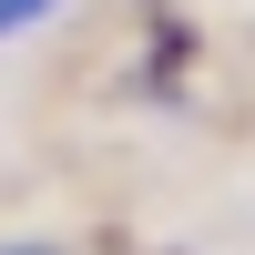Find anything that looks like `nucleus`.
Returning <instances> with one entry per match:
<instances>
[{
    "instance_id": "2",
    "label": "nucleus",
    "mask_w": 255,
    "mask_h": 255,
    "mask_svg": "<svg viewBox=\"0 0 255 255\" xmlns=\"http://www.w3.org/2000/svg\"><path fill=\"white\" fill-rule=\"evenodd\" d=\"M0 255H61V245H0Z\"/></svg>"
},
{
    "instance_id": "1",
    "label": "nucleus",
    "mask_w": 255,
    "mask_h": 255,
    "mask_svg": "<svg viewBox=\"0 0 255 255\" xmlns=\"http://www.w3.org/2000/svg\"><path fill=\"white\" fill-rule=\"evenodd\" d=\"M61 10V0H0V41H10V31H31V20H51Z\"/></svg>"
}]
</instances>
